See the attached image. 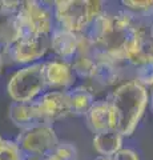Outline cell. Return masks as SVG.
Here are the masks:
<instances>
[{
    "instance_id": "obj_1",
    "label": "cell",
    "mask_w": 153,
    "mask_h": 160,
    "mask_svg": "<svg viewBox=\"0 0 153 160\" xmlns=\"http://www.w3.org/2000/svg\"><path fill=\"white\" fill-rule=\"evenodd\" d=\"M107 100L111 106L113 129L124 139L131 138L149 106V91L135 79H129L117 84L108 93Z\"/></svg>"
},
{
    "instance_id": "obj_2",
    "label": "cell",
    "mask_w": 153,
    "mask_h": 160,
    "mask_svg": "<svg viewBox=\"0 0 153 160\" xmlns=\"http://www.w3.org/2000/svg\"><path fill=\"white\" fill-rule=\"evenodd\" d=\"M56 27L84 33L92 22L108 8L101 0H56L52 2Z\"/></svg>"
},
{
    "instance_id": "obj_3",
    "label": "cell",
    "mask_w": 153,
    "mask_h": 160,
    "mask_svg": "<svg viewBox=\"0 0 153 160\" xmlns=\"http://www.w3.org/2000/svg\"><path fill=\"white\" fill-rule=\"evenodd\" d=\"M45 91L41 62L20 67L7 82V93L12 103H32Z\"/></svg>"
},
{
    "instance_id": "obj_4",
    "label": "cell",
    "mask_w": 153,
    "mask_h": 160,
    "mask_svg": "<svg viewBox=\"0 0 153 160\" xmlns=\"http://www.w3.org/2000/svg\"><path fill=\"white\" fill-rule=\"evenodd\" d=\"M23 35L49 36L56 28L52 3L40 0H23L17 11Z\"/></svg>"
},
{
    "instance_id": "obj_5",
    "label": "cell",
    "mask_w": 153,
    "mask_h": 160,
    "mask_svg": "<svg viewBox=\"0 0 153 160\" xmlns=\"http://www.w3.org/2000/svg\"><path fill=\"white\" fill-rule=\"evenodd\" d=\"M24 158H36L52 155L57 144L60 143L56 129L52 124H36L29 128L22 129L15 139Z\"/></svg>"
},
{
    "instance_id": "obj_6",
    "label": "cell",
    "mask_w": 153,
    "mask_h": 160,
    "mask_svg": "<svg viewBox=\"0 0 153 160\" xmlns=\"http://www.w3.org/2000/svg\"><path fill=\"white\" fill-rule=\"evenodd\" d=\"M49 52V36L23 35L7 49V58L19 66H31L43 62Z\"/></svg>"
},
{
    "instance_id": "obj_7",
    "label": "cell",
    "mask_w": 153,
    "mask_h": 160,
    "mask_svg": "<svg viewBox=\"0 0 153 160\" xmlns=\"http://www.w3.org/2000/svg\"><path fill=\"white\" fill-rule=\"evenodd\" d=\"M43 78L47 91H63L67 92L75 87L76 75L73 72L71 62H65L59 58L43 60Z\"/></svg>"
},
{
    "instance_id": "obj_8",
    "label": "cell",
    "mask_w": 153,
    "mask_h": 160,
    "mask_svg": "<svg viewBox=\"0 0 153 160\" xmlns=\"http://www.w3.org/2000/svg\"><path fill=\"white\" fill-rule=\"evenodd\" d=\"M40 123L52 124L64 118L69 116L67 92L63 91H45L39 99L33 102Z\"/></svg>"
},
{
    "instance_id": "obj_9",
    "label": "cell",
    "mask_w": 153,
    "mask_h": 160,
    "mask_svg": "<svg viewBox=\"0 0 153 160\" xmlns=\"http://www.w3.org/2000/svg\"><path fill=\"white\" fill-rule=\"evenodd\" d=\"M20 2L0 0V51L7 49L23 36L17 20V11Z\"/></svg>"
},
{
    "instance_id": "obj_10",
    "label": "cell",
    "mask_w": 153,
    "mask_h": 160,
    "mask_svg": "<svg viewBox=\"0 0 153 160\" xmlns=\"http://www.w3.org/2000/svg\"><path fill=\"white\" fill-rule=\"evenodd\" d=\"M97 62L96 49L92 46L89 39L85 36V33H80V42L75 58L71 60V66L73 68L77 79L91 80L93 69H95Z\"/></svg>"
},
{
    "instance_id": "obj_11",
    "label": "cell",
    "mask_w": 153,
    "mask_h": 160,
    "mask_svg": "<svg viewBox=\"0 0 153 160\" xmlns=\"http://www.w3.org/2000/svg\"><path fill=\"white\" fill-rule=\"evenodd\" d=\"M80 42V35L56 27L49 35V51L55 58L71 62L75 58Z\"/></svg>"
},
{
    "instance_id": "obj_12",
    "label": "cell",
    "mask_w": 153,
    "mask_h": 160,
    "mask_svg": "<svg viewBox=\"0 0 153 160\" xmlns=\"http://www.w3.org/2000/svg\"><path fill=\"white\" fill-rule=\"evenodd\" d=\"M85 123L89 131L93 133L105 131V129H113L112 126V112L109 102L105 99H96L92 107L85 113Z\"/></svg>"
},
{
    "instance_id": "obj_13",
    "label": "cell",
    "mask_w": 153,
    "mask_h": 160,
    "mask_svg": "<svg viewBox=\"0 0 153 160\" xmlns=\"http://www.w3.org/2000/svg\"><path fill=\"white\" fill-rule=\"evenodd\" d=\"M69 112L73 116H85L88 109L95 103V92L88 86H75L67 91Z\"/></svg>"
},
{
    "instance_id": "obj_14",
    "label": "cell",
    "mask_w": 153,
    "mask_h": 160,
    "mask_svg": "<svg viewBox=\"0 0 153 160\" xmlns=\"http://www.w3.org/2000/svg\"><path fill=\"white\" fill-rule=\"evenodd\" d=\"M121 71L122 68L113 63L112 60L97 56V62L91 80H93L100 87H116L121 79Z\"/></svg>"
},
{
    "instance_id": "obj_15",
    "label": "cell",
    "mask_w": 153,
    "mask_h": 160,
    "mask_svg": "<svg viewBox=\"0 0 153 160\" xmlns=\"http://www.w3.org/2000/svg\"><path fill=\"white\" fill-rule=\"evenodd\" d=\"M124 138L116 129H105V131L95 133L92 139L93 149L98 156H113L118 149L124 147Z\"/></svg>"
},
{
    "instance_id": "obj_16",
    "label": "cell",
    "mask_w": 153,
    "mask_h": 160,
    "mask_svg": "<svg viewBox=\"0 0 153 160\" xmlns=\"http://www.w3.org/2000/svg\"><path fill=\"white\" fill-rule=\"evenodd\" d=\"M8 118L19 129H26L40 124L35 106L32 103H11L8 109Z\"/></svg>"
},
{
    "instance_id": "obj_17",
    "label": "cell",
    "mask_w": 153,
    "mask_h": 160,
    "mask_svg": "<svg viewBox=\"0 0 153 160\" xmlns=\"http://www.w3.org/2000/svg\"><path fill=\"white\" fill-rule=\"evenodd\" d=\"M121 8L133 13L141 20L153 22V0H141V2H132V0H122L120 3Z\"/></svg>"
},
{
    "instance_id": "obj_18",
    "label": "cell",
    "mask_w": 153,
    "mask_h": 160,
    "mask_svg": "<svg viewBox=\"0 0 153 160\" xmlns=\"http://www.w3.org/2000/svg\"><path fill=\"white\" fill-rule=\"evenodd\" d=\"M133 79L139 84H141L148 91L153 89V62H148L145 64L133 68Z\"/></svg>"
},
{
    "instance_id": "obj_19",
    "label": "cell",
    "mask_w": 153,
    "mask_h": 160,
    "mask_svg": "<svg viewBox=\"0 0 153 160\" xmlns=\"http://www.w3.org/2000/svg\"><path fill=\"white\" fill-rule=\"evenodd\" d=\"M53 156L56 160H77L79 159V151L76 146L71 142H61L57 144V147L53 151Z\"/></svg>"
},
{
    "instance_id": "obj_20",
    "label": "cell",
    "mask_w": 153,
    "mask_h": 160,
    "mask_svg": "<svg viewBox=\"0 0 153 160\" xmlns=\"http://www.w3.org/2000/svg\"><path fill=\"white\" fill-rule=\"evenodd\" d=\"M0 160H26L20 152L15 140H4L3 147L0 148Z\"/></svg>"
},
{
    "instance_id": "obj_21",
    "label": "cell",
    "mask_w": 153,
    "mask_h": 160,
    "mask_svg": "<svg viewBox=\"0 0 153 160\" xmlns=\"http://www.w3.org/2000/svg\"><path fill=\"white\" fill-rule=\"evenodd\" d=\"M113 160H141V159H140V153L135 148L124 146L113 155Z\"/></svg>"
},
{
    "instance_id": "obj_22",
    "label": "cell",
    "mask_w": 153,
    "mask_h": 160,
    "mask_svg": "<svg viewBox=\"0 0 153 160\" xmlns=\"http://www.w3.org/2000/svg\"><path fill=\"white\" fill-rule=\"evenodd\" d=\"M26 160H56L53 155H47V156H36V158H27Z\"/></svg>"
},
{
    "instance_id": "obj_23",
    "label": "cell",
    "mask_w": 153,
    "mask_h": 160,
    "mask_svg": "<svg viewBox=\"0 0 153 160\" xmlns=\"http://www.w3.org/2000/svg\"><path fill=\"white\" fill-rule=\"evenodd\" d=\"M151 108V111L153 112V89L152 91H149V106H148Z\"/></svg>"
},
{
    "instance_id": "obj_24",
    "label": "cell",
    "mask_w": 153,
    "mask_h": 160,
    "mask_svg": "<svg viewBox=\"0 0 153 160\" xmlns=\"http://www.w3.org/2000/svg\"><path fill=\"white\" fill-rule=\"evenodd\" d=\"M93 160H113V156H97Z\"/></svg>"
},
{
    "instance_id": "obj_25",
    "label": "cell",
    "mask_w": 153,
    "mask_h": 160,
    "mask_svg": "<svg viewBox=\"0 0 153 160\" xmlns=\"http://www.w3.org/2000/svg\"><path fill=\"white\" fill-rule=\"evenodd\" d=\"M4 140H6V139H4V138L2 136V135H0V148L3 147V144H4Z\"/></svg>"
},
{
    "instance_id": "obj_26",
    "label": "cell",
    "mask_w": 153,
    "mask_h": 160,
    "mask_svg": "<svg viewBox=\"0 0 153 160\" xmlns=\"http://www.w3.org/2000/svg\"><path fill=\"white\" fill-rule=\"evenodd\" d=\"M151 38H152V42H153V22L151 23Z\"/></svg>"
}]
</instances>
